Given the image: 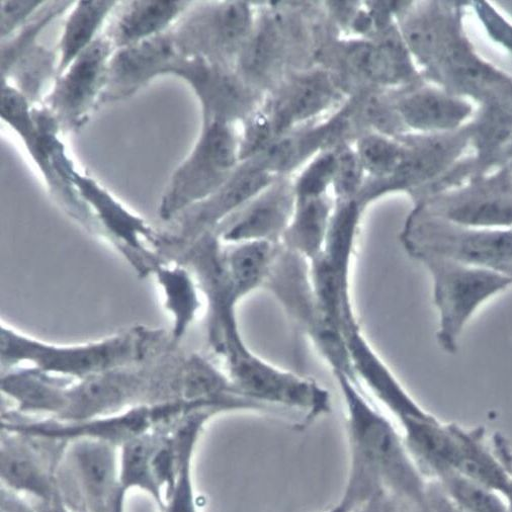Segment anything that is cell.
Masks as SVG:
<instances>
[{"instance_id":"cell-45","label":"cell","mask_w":512,"mask_h":512,"mask_svg":"<svg viewBox=\"0 0 512 512\" xmlns=\"http://www.w3.org/2000/svg\"><path fill=\"white\" fill-rule=\"evenodd\" d=\"M505 498L507 499L508 505H509V511L512 512V488L511 490L505 495Z\"/></svg>"},{"instance_id":"cell-17","label":"cell","mask_w":512,"mask_h":512,"mask_svg":"<svg viewBox=\"0 0 512 512\" xmlns=\"http://www.w3.org/2000/svg\"><path fill=\"white\" fill-rule=\"evenodd\" d=\"M256 14L258 10L245 2L210 4L175 34L187 53L235 67L253 30Z\"/></svg>"},{"instance_id":"cell-43","label":"cell","mask_w":512,"mask_h":512,"mask_svg":"<svg viewBox=\"0 0 512 512\" xmlns=\"http://www.w3.org/2000/svg\"><path fill=\"white\" fill-rule=\"evenodd\" d=\"M505 165H512V139L496 155L493 170Z\"/></svg>"},{"instance_id":"cell-14","label":"cell","mask_w":512,"mask_h":512,"mask_svg":"<svg viewBox=\"0 0 512 512\" xmlns=\"http://www.w3.org/2000/svg\"><path fill=\"white\" fill-rule=\"evenodd\" d=\"M158 429L154 405H140L124 412L78 421L30 417L4 412L2 431L66 446L82 440L102 441L121 448L125 443Z\"/></svg>"},{"instance_id":"cell-21","label":"cell","mask_w":512,"mask_h":512,"mask_svg":"<svg viewBox=\"0 0 512 512\" xmlns=\"http://www.w3.org/2000/svg\"><path fill=\"white\" fill-rule=\"evenodd\" d=\"M345 336L356 381L382 409L399 423L433 416L406 391L371 346L362 327L347 332Z\"/></svg>"},{"instance_id":"cell-27","label":"cell","mask_w":512,"mask_h":512,"mask_svg":"<svg viewBox=\"0 0 512 512\" xmlns=\"http://www.w3.org/2000/svg\"><path fill=\"white\" fill-rule=\"evenodd\" d=\"M189 5L177 0L132 2L106 36L115 50L135 45L163 34Z\"/></svg>"},{"instance_id":"cell-33","label":"cell","mask_w":512,"mask_h":512,"mask_svg":"<svg viewBox=\"0 0 512 512\" xmlns=\"http://www.w3.org/2000/svg\"><path fill=\"white\" fill-rule=\"evenodd\" d=\"M352 144L365 169L366 181L370 182L392 177L403 156V145L398 138L378 132H364Z\"/></svg>"},{"instance_id":"cell-35","label":"cell","mask_w":512,"mask_h":512,"mask_svg":"<svg viewBox=\"0 0 512 512\" xmlns=\"http://www.w3.org/2000/svg\"><path fill=\"white\" fill-rule=\"evenodd\" d=\"M336 164V146L321 151L309 160L292 177L296 198H317L332 195Z\"/></svg>"},{"instance_id":"cell-46","label":"cell","mask_w":512,"mask_h":512,"mask_svg":"<svg viewBox=\"0 0 512 512\" xmlns=\"http://www.w3.org/2000/svg\"><path fill=\"white\" fill-rule=\"evenodd\" d=\"M509 277L512 279V272L509 274Z\"/></svg>"},{"instance_id":"cell-24","label":"cell","mask_w":512,"mask_h":512,"mask_svg":"<svg viewBox=\"0 0 512 512\" xmlns=\"http://www.w3.org/2000/svg\"><path fill=\"white\" fill-rule=\"evenodd\" d=\"M406 448L428 480H439L455 470L456 424L442 423L434 415L399 423Z\"/></svg>"},{"instance_id":"cell-20","label":"cell","mask_w":512,"mask_h":512,"mask_svg":"<svg viewBox=\"0 0 512 512\" xmlns=\"http://www.w3.org/2000/svg\"><path fill=\"white\" fill-rule=\"evenodd\" d=\"M393 106L409 133L443 134L457 131L473 115L472 104L426 80L388 91Z\"/></svg>"},{"instance_id":"cell-25","label":"cell","mask_w":512,"mask_h":512,"mask_svg":"<svg viewBox=\"0 0 512 512\" xmlns=\"http://www.w3.org/2000/svg\"><path fill=\"white\" fill-rule=\"evenodd\" d=\"M455 472L502 495L512 488V468L504 457L489 448L481 429L465 430L456 424Z\"/></svg>"},{"instance_id":"cell-22","label":"cell","mask_w":512,"mask_h":512,"mask_svg":"<svg viewBox=\"0 0 512 512\" xmlns=\"http://www.w3.org/2000/svg\"><path fill=\"white\" fill-rule=\"evenodd\" d=\"M180 51L175 33H163L117 50L112 56L102 102L120 100L138 91L167 67Z\"/></svg>"},{"instance_id":"cell-12","label":"cell","mask_w":512,"mask_h":512,"mask_svg":"<svg viewBox=\"0 0 512 512\" xmlns=\"http://www.w3.org/2000/svg\"><path fill=\"white\" fill-rule=\"evenodd\" d=\"M347 98L332 73L315 64L282 80L266 94L259 110L277 140L326 119L343 106Z\"/></svg>"},{"instance_id":"cell-13","label":"cell","mask_w":512,"mask_h":512,"mask_svg":"<svg viewBox=\"0 0 512 512\" xmlns=\"http://www.w3.org/2000/svg\"><path fill=\"white\" fill-rule=\"evenodd\" d=\"M166 74L184 78L196 93L203 112V122L243 123L265 99L235 70L182 48L170 63Z\"/></svg>"},{"instance_id":"cell-28","label":"cell","mask_w":512,"mask_h":512,"mask_svg":"<svg viewBox=\"0 0 512 512\" xmlns=\"http://www.w3.org/2000/svg\"><path fill=\"white\" fill-rule=\"evenodd\" d=\"M280 248L281 244L267 241L224 244L226 269L240 302L264 289Z\"/></svg>"},{"instance_id":"cell-23","label":"cell","mask_w":512,"mask_h":512,"mask_svg":"<svg viewBox=\"0 0 512 512\" xmlns=\"http://www.w3.org/2000/svg\"><path fill=\"white\" fill-rule=\"evenodd\" d=\"M219 413L208 407L188 411L172 429L177 468L172 484L165 493L161 512H199L194 482V458L206 424Z\"/></svg>"},{"instance_id":"cell-3","label":"cell","mask_w":512,"mask_h":512,"mask_svg":"<svg viewBox=\"0 0 512 512\" xmlns=\"http://www.w3.org/2000/svg\"><path fill=\"white\" fill-rule=\"evenodd\" d=\"M333 376L346 409L351 459L363 463L388 492L420 512L429 480L413 461L402 433L354 379L343 373Z\"/></svg>"},{"instance_id":"cell-2","label":"cell","mask_w":512,"mask_h":512,"mask_svg":"<svg viewBox=\"0 0 512 512\" xmlns=\"http://www.w3.org/2000/svg\"><path fill=\"white\" fill-rule=\"evenodd\" d=\"M173 340L165 329L135 325L95 343L55 346L0 326L2 371L23 364L49 375L83 380L106 372L143 365L161 354Z\"/></svg>"},{"instance_id":"cell-18","label":"cell","mask_w":512,"mask_h":512,"mask_svg":"<svg viewBox=\"0 0 512 512\" xmlns=\"http://www.w3.org/2000/svg\"><path fill=\"white\" fill-rule=\"evenodd\" d=\"M0 447L2 487L52 505L59 497L57 468L65 447L6 431Z\"/></svg>"},{"instance_id":"cell-40","label":"cell","mask_w":512,"mask_h":512,"mask_svg":"<svg viewBox=\"0 0 512 512\" xmlns=\"http://www.w3.org/2000/svg\"><path fill=\"white\" fill-rule=\"evenodd\" d=\"M420 512H465L447 493L440 482L429 480Z\"/></svg>"},{"instance_id":"cell-37","label":"cell","mask_w":512,"mask_h":512,"mask_svg":"<svg viewBox=\"0 0 512 512\" xmlns=\"http://www.w3.org/2000/svg\"><path fill=\"white\" fill-rule=\"evenodd\" d=\"M53 63L52 52L34 46L22 56L9 73L16 76L20 92L29 103H34L37 99L42 84L53 72ZM2 79H7V77Z\"/></svg>"},{"instance_id":"cell-6","label":"cell","mask_w":512,"mask_h":512,"mask_svg":"<svg viewBox=\"0 0 512 512\" xmlns=\"http://www.w3.org/2000/svg\"><path fill=\"white\" fill-rule=\"evenodd\" d=\"M264 289L282 307L295 332L310 341L331 371L351 367L346 336L322 312L306 259L281 245Z\"/></svg>"},{"instance_id":"cell-44","label":"cell","mask_w":512,"mask_h":512,"mask_svg":"<svg viewBox=\"0 0 512 512\" xmlns=\"http://www.w3.org/2000/svg\"><path fill=\"white\" fill-rule=\"evenodd\" d=\"M125 500L126 499H123L121 500L116 506L115 508L113 509L112 512H125Z\"/></svg>"},{"instance_id":"cell-38","label":"cell","mask_w":512,"mask_h":512,"mask_svg":"<svg viewBox=\"0 0 512 512\" xmlns=\"http://www.w3.org/2000/svg\"><path fill=\"white\" fill-rule=\"evenodd\" d=\"M71 2H53L41 16L10 43L2 47V78H6L22 56L34 47L38 34L58 15L64 12Z\"/></svg>"},{"instance_id":"cell-26","label":"cell","mask_w":512,"mask_h":512,"mask_svg":"<svg viewBox=\"0 0 512 512\" xmlns=\"http://www.w3.org/2000/svg\"><path fill=\"white\" fill-rule=\"evenodd\" d=\"M172 429L152 430L130 440L120 448L122 488L127 494L131 490H140L148 494L160 510L164 505L165 493L157 475V455Z\"/></svg>"},{"instance_id":"cell-19","label":"cell","mask_w":512,"mask_h":512,"mask_svg":"<svg viewBox=\"0 0 512 512\" xmlns=\"http://www.w3.org/2000/svg\"><path fill=\"white\" fill-rule=\"evenodd\" d=\"M295 205L293 178H278L230 216L217 231L224 244L248 241L281 244Z\"/></svg>"},{"instance_id":"cell-41","label":"cell","mask_w":512,"mask_h":512,"mask_svg":"<svg viewBox=\"0 0 512 512\" xmlns=\"http://www.w3.org/2000/svg\"><path fill=\"white\" fill-rule=\"evenodd\" d=\"M355 512H415L386 489L376 492Z\"/></svg>"},{"instance_id":"cell-8","label":"cell","mask_w":512,"mask_h":512,"mask_svg":"<svg viewBox=\"0 0 512 512\" xmlns=\"http://www.w3.org/2000/svg\"><path fill=\"white\" fill-rule=\"evenodd\" d=\"M239 135L233 125L203 122L200 138L162 197L159 216L172 222L183 211L222 188L240 166Z\"/></svg>"},{"instance_id":"cell-16","label":"cell","mask_w":512,"mask_h":512,"mask_svg":"<svg viewBox=\"0 0 512 512\" xmlns=\"http://www.w3.org/2000/svg\"><path fill=\"white\" fill-rule=\"evenodd\" d=\"M113 50L107 36L97 38L57 77L44 108L55 117L60 129L70 130L82 124L97 99L100 101Z\"/></svg>"},{"instance_id":"cell-31","label":"cell","mask_w":512,"mask_h":512,"mask_svg":"<svg viewBox=\"0 0 512 512\" xmlns=\"http://www.w3.org/2000/svg\"><path fill=\"white\" fill-rule=\"evenodd\" d=\"M357 200L335 201L325 244L320 255L337 272L352 277L363 216Z\"/></svg>"},{"instance_id":"cell-15","label":"cell","mask_w":512,"mask_h":512,"mask_svg":"<svg viewBox=\"0 0 512 512\" xmlns=\"http://www.w3.org/2000/svg\"><path fill=\"white\" fill-rule=\"evenodd\" d=\"M431 215L483 229H512V165L415 203Z\"/></svg>"},{"instance_id":"cell-7","label":"cell","mask_w":512,"mask_h":512,"mask_svg":"<svg viewBox=\"0 0 512 512\" xmlns=\"http://www.w3.org/2000/svg\"><path fill=\"white\" fill-rule=\"evenodd\" d=\"M47 152L55 177L75 188L99 221L106 240L124 256L139 278L154 275L164 264L152 248L157 230L129 212L94 180L79 175L57 137L49 141Z\"/></svg>"},{"instance_id":"cell-4","label":"cell","mask_w":512,"mask_h":512,"mask_svg":"<svg viewBox=\"0 0 512 512\" xmlns=\"http://www.w3.org/2000/svg\"><path fill=\"white\" fill-rule=\"evenodd\" d=\"M316 64L329 70L347 96L409 87L425 79L394 24L373 39L325 38Z\"/></svg>"},{"instance_id":"cell-42","label":"cell","mask_w":512,"mask_h":512,"mask_svg":"<svg viewBox=\"0 0 512 512\" xmlns=\"http://www.w3.org/2000/svg\"><path fill=\"white\" fill-rule=\"evenodd\" d=\"M362 504L363 501L356 493L346 489L343 497L325 512H355Z\"/></svg>"},{"instance_id":"cell-39","label":"cell","mask_w":512,"mask_h":512,"mask_svg":"<svg viewBox=\"0 0 512 512\" xmlns=\"http://www.w3.org/2000/svg\"><path fill=\"white\" fill-rule=\"evenodd\" d=\"M42 0L32 2H2L0 5V35L2 40L18 30L40 7Z\"/></svg>"},{"instance_id":"cell-9","label":"cell","mask_w":512,"mask_h":512,"mask_svg":"<svg viewBox=\"0 0 512 512\" xmlns=\"http://www.w3.org/2000/svg\"><path fill=\"white\" fill-rule=\"evenodd\" d=\"M472 136L473 126L469 122L450 133H406L397 137L403 145V156L396 172L382 182L366 181L359 202L367 209L378 199L400 192L417 200L464 158Z\"/></svg>"},{"instance_id":"cell-5","label":"cell","mask_w":512,"mask_h":512,"mask_svg":"<svg viewBox=\"0 0 512 512\" xmlns=\"http://www.w3.org/2000/svg\"><path fill=\"white\" fill-rule=\"evenodd\" d=\"M400 239L414 260L433 255L508 276L512 272V229L468 227L414 207Z\"/></svg>"},{"instance_id":"cell-29","label":"cell","mask_w":512,"mask_h":512,"mask_svg":"<svg viewBox=\"0 0 512 512\" xmlns=\"http://www.w3.org/2000/svg\"><path fill=\"white\" fill-rule=\"evenodd\" d=\"M334 206L332 195L296 198L295 210L281 245L312 262L323 250Z\"/></svg>"},{"instance_id":"cell-10","label":"cell","mask_w":512,"mask_h":512,"mask_svg":"<svg viewBox=\"0 0 512 512\" xmlns=\"http://www.w3.org/2000/svg\"><path fill=\"white\" fill-rule=\"evenodd\" d=\"M416 261L428 269L434 280V300L440 313L438 343L454 355L459 337L475 311L489 298L512 285L503 273L462 265L438 256L424 255Z\"/></svg>"},{"instance_id":"cell-1","label":"cell","mask_w":512,"mask_h":512,"mask_svg":"<svg viewBox=\"0 0 512 512\" xmlns=\"http://www.w3.org/2000/svg\"><path fill=\"white\" fill-rule=\"evenodd\" d=\"M471 2H436L416 25L410 50L423 78L479 109L512 113V75L483 59L464 30Z\"/></svg>"},{"instance_id":"cell-34","label":"cell","mask_w":512,"mask_h":512,"mask_svg":"<svg viewBox=\"0 0 512 512\" xmlns=\"http://www.w3.org/2000/svg\"><path fill=\"white\" fill-rule=\"evenodd\" d=\"M436 481L465 512H510L504 495L455 471Z\"/></svg>"},{"instance_id":"cell-30","label":"cell","mask_w":512,"mask_h":512,"mask_svg":"<svg viewBox=\"0 0 512 512\" xmlns=\"http://www.w3.org/2000/svg\"><path fill=\"white\" fill-rule=\"evenodd\" d=\"M153 276L163 290L165 309L174 317L170 337L179 345L200 312V288L192 272L184 266L163 264Z\"/></svg>"},{"instance_id":"cell-32","label":"cell","mask_w":512,"mask_h":512,"mask_svg":"<svg viewBox=\"0 0 512 512\" xmlns=\"http://www.w3.org/2000/svg\"><path fill=\"white\" fill-rule=\"evenodd\" d=\"M116 6L117 2L107 0H84L76 4L65 24L60 41L57 77L95 41V35Z\"/></svg>"},{"instance_id":"cell-36","label":"cell","mask_w":512,"mask_h":512,"mask_svg":"<svg viewBox=\"0 0 512 512\" xmlns=\"http://www.w3.org/2000/svg\"><path fill=\"white\" fill-rule=\"evenodd\" d=\"M337 164L332 186L335 201L358 199L367 175L352 142H341L336 146Z\"/></svg>"},{"instance_id":"cell-11","label":"cell","mask_w":512,"mask_h":512,"mask_svg":"<svg viewBox=\"0 0 512 512\" xmlns=\"http://www.w3.org/2000/svg\"><path fill=\"white\" fill-rule=\"evenodd\" d=\"M60 499L83 512H112L127 493L120 481V448L82 440L65 446L57 468Z\"/></svg>"}]
</instances>
